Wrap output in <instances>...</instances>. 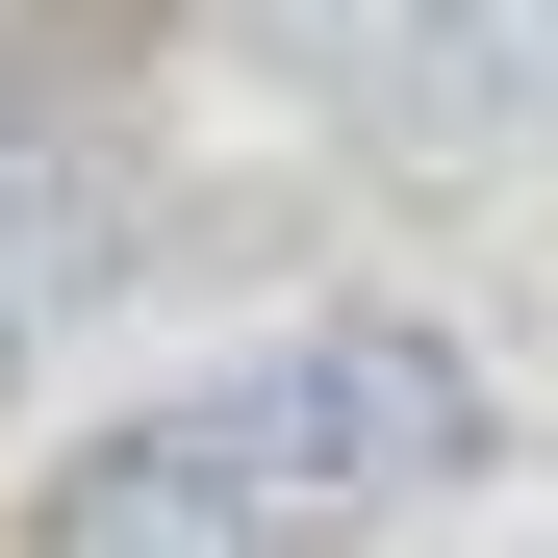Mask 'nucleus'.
Returning <instances> with one entry per match:
<instances>
[{"label":"nucleus","instance_id":"obj_2","mask_svg":"<svg viewBox=\"0 0 558 558\" xmlns=\"http://www.w3.org/2000/svg\"><path fill=\"white\" fill-rule=\"evenodd\" d=\"M381 128L407 153H558V0H407L381 26Z\"/></svg>","mask_w":558,"mask_h":558},{"label":"nucleus","instance_id":"obj_3","mask_svg":"<svg viewBox=\"0 0 558 558\" xmlns=\"http://www.w3.org/2000/svg\"><path fill=\"white\" fill-rule=\"evenodd\" d=\"M102 254H128V153H102V128H0V381L76 330Z\"/></svg>","mask_w":558,"mask_h":558},{"label":"nucleus","instance_id":"obj_1","mask_svg":"<svg viewBox=\"0 0 558 558\" xmlns=\"http://www.w3.org/2000/svg\"><path fill=\"white\" fill-rule=\"evenodd\" d=\"M483 457H508L483 355L407 330V305H330V330H254L229 381L128 407V432L26 508V558H330V533H381V508H432V483H483Z\"/></svg>","mask_w":558,"mask_h":558}]
</instances>
